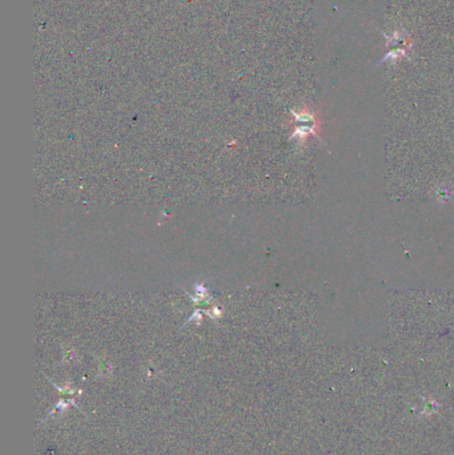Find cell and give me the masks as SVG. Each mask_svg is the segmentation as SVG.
Listing matches in <instances>:
<instances>
[{
	"mask_svg": "<svg viewBox=\"0 0 454 455\" xmlns=\"http://www.w3.org/2000/svg\"><path fill=\"white\" fill-rule=\"evenodd\" d=\"M69 406H74V408L78 409L79 412L82 413V414H84V413L82 412V409L79 408V404L76 403V401H75V398H60V401H59L58 403L55 404L54 408H52L51 410H50V413H48V414L45 415L44 418H43V421H41V425H43L44 422H47L50 418H52V417H56V415H61L64 412H67Z\"/></svg>",
	"mask_w": 454,
	"mask_h": 455,
	"instance_id": "cell-1",
	"label": "cell"
},
{
	"mask_svg": "<svg viewBox=\"0 0 454 455\" xmlns=\"http://www.w3.org/2000/svg\"><path fill=\"white\" fill-rule=\"evenodd\" d=\"M381 34H383V36L385 37L387 44L388 45H390V47H393V48L403 47L405 48V45H407V47H410V43H409V40H408V36L403 34L402 31H394V32H392L390 35L384 34L383 31H381Z\"/></svg>",
	"mask_w": 454,
	"mask_h": 455,
	"instance_id": "cell-2",
	"label": "cell"
},
{
	"mask_svg": "<svg viewBox=\"0 0 454 455\" xmlns=\"http://www.w3.org/2000/svg\"><path fill=\"white\" fill-rule=\"evenodd\" d=\"M402 58H408L410 59V56L408 55V50L403 47H398V48H393V50H390L385 56L383 58V60L378 63V65L384 64V63H387V61H390V63H396L398 59H402Z\"/></svg>",
	"mask_w": 454,
	"mask_h": 455,
	"instance_id": "cell-3",
	"label": "cell"
}]
</instances>
